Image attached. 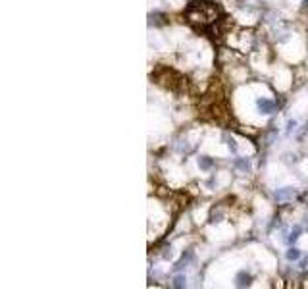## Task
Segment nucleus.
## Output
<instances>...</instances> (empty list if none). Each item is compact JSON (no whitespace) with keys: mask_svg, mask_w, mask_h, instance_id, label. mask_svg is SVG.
I'll list each match as a JSON object with an SVG mask.
<instances>
[{"mask_svg":"<svg viewBox=\"0 0 308 289\" xmlns=\"http://www.w3.org/2000/svg\"><path fill=\"white\" fill-rule=\"evenodd\" d=\"M287 126H289V131H291V129H295V128H297V121L293 120V121H289V123H287Z\"/></svg>","mask_w":308,"mask_h":289,"instance_id":"nucleus-12","label":"nucleus"},{"mask_svg":"<svg viewBox=\"0 0 308 289\" xmlns=\"http://www.w3.org/2000/svg\"><path fill=\"white\" fill-rule=\"evenodd\" d=\"M251 281H253V276L249 272H245V270H241V272L235 276V285H237V287H249Z\"/></svg>","mask_w":308,"mask_h":289,"instance_id":"nucleus-4","label":"nucleus"},{"mask_svg":"<svg viewBox=\"0 0 308 289\" xmlns=\"http://www.w3.org/2000/svg\"><path fill=\"white\" fill-rule=\"evenodd\" d=\"M256 108H258V112L260 114L268 116V114L276 112V102L270 100V98H266V96H260V98H256Z\"/></svg>","mask_w":308,"mask_h":289,"instance_id":"nucleus-1","label":"nucleus"},{"mask_svg":"<svg viewBox=\"0 0 308 289\" xmlns=\"http://www.w3.org/2000/svg\"><path fill=\"white\" fill-rule=\"evenodd\" d=\"M235 168H239V170H243V172H249L251 170V160L249 158H235Z\"/></svg>","mask_w":308,"mask_h":289,"instance_id":"nucleus-9","label":"nucleus"},{"mask_svg":"<svg viewBox=\"0 0 308 289\" xmlns=\"http://www.w3.org/2000/svg\"><path fill=\"white\" fill-rule=\"evenodd\" d=\"M285 257H287V260H291V262H295V260H299L300 258V249H297V247H289V251L285 253Z\"/></svg>","mask_w":308,"mask_h":289,"instance_id":"nucleus-10","label":"nucleus"},{"mask_svg":"<svg viewBox=\"0 0 308 289\" xmlns=\"http://www.w3.org/2000/svg\"><path fill=\"white\" fill-rule=\"evenodd\" d=\"M193 260H195V251L187 249L181 255V258H179V260H177V262L174 264V272H181L183 268H187V266H189Z\"/></svg>","mask_w":308,"mask_h":289,"instance_id":"nucleus-3","label":"nucleus"},{"mask_svg":"<svg viewBox=\"0 0 308 289\" xmlns=\"http://www.w3.org/2000/svg\"><path fill=\"white\" fill-rule=\"evenodd\" d=\"M175 289H183L187 287V278H185V274H179L177 272V276L174 278V283H172Z\"/></svg>","mask_w":308,"mask_h":289,"instance_id":"nucleus-7","label":"nucleus"},{"mask_svg":"<svg viewBox=\"0 0 308 289\" xmlns=\"http://www.w3.org/2000/svg\"><path fill=\"white\" fill-rule=\"evenodd\" d=\"M214 166V160L212 158H210V156H200V158H198V168L200 170H210Z\"/></svg>","mask_w":308,"mask_h":289,"instance_id":"nucleus-8","label":"nucleus"},{"mask_svg":"<svg viewBox=\"0 0 308 289\" xmlns=\"http://www.w3.org/2000/svg\"><path fill=\"white\" fill-rule=\"evenodd\" d=\"M297 195H299V191H297L295 187H281V189H277L276 191V201L277 202H289V201H293Z\"/></svg>","mask_w":308,"mask_h":289,"instance_id":"nucleus-2","label":"nucleus"},{"mask_svg":"<svg viewBox=\"0 0 308 289\" xmlns=\"http://www.w3.org/2000/svg\"><path fill=\"white\" fill-rule=\"evenodd\" d=\"M229 149H231V151H233V153H235V151H237V144H235V141H233V139H231V141H229Z\"/></svg>","mask_w":308,"mask_h":289,"instance_id":"nucleus-11","label":"nucleus"},{"mask_svg":"<svg viewBox=\"0 0 308 289\" xmlns=\"http://www.w3.org/2000/svg\"><path fill=\"white\" fill-rule=\"evenodd\" d=\"M300 233H302V228L300 225H295L291 232H289V237H287V243L293 245V243H297V239L300 237Z\"/></svg>","mask_w":308,"mask_h":289,"instance_id":"nucleus-6","label":"nucleus"},{"mask_svg":"<svg viewBox=\"0 0 308 289\" xmlns=\"http://www.w3.org/2000/svg\"><path fill=\"white\" fill-rule=\"evenodd\" d=\"M166 14H162V12H152V14H149V24L152 25H164L166 24Z\"/></svg>","mask_w":308,"mask_h":289,"instance_id":"nucleus-5","label":"nucleus"}]
</instances>
